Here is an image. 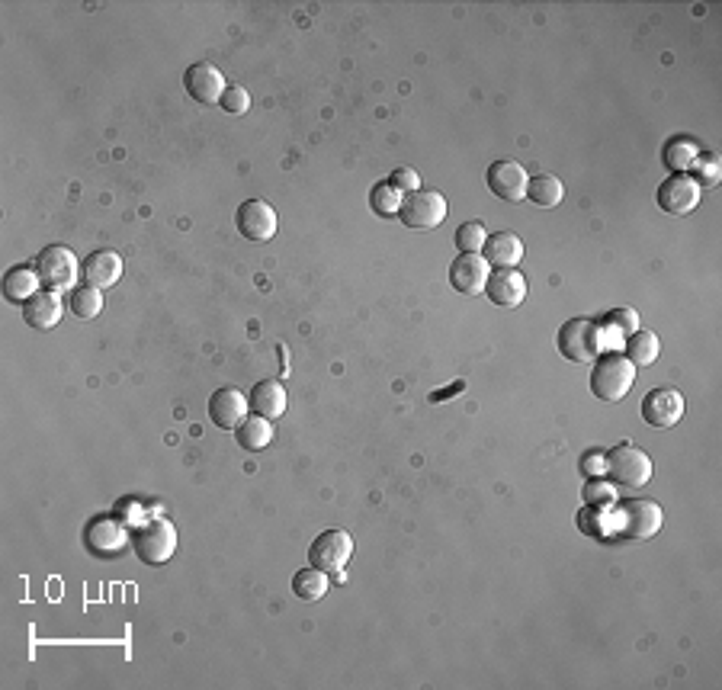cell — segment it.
Returning <instances> with one entry per match:
<instances>
[{
    "mask_svg": "<svg viewBox=\"0 0 722 690\" xmlns=\"http://www.w3.org/2000/svg\"><path fill=\"white\" fill-rule=\"evenodd\" d=\"M636 382V366L629 363L623 354H604L594 360L591 373V389L604 402H623Z\"/></svg>",
    "mask_w": 722,
    "mask_h": 690,
    "instance_id": "1",
    "label": "cell"
},
{
    "mask_svg": "<svg viewBox=\"0 0 722 690\" xmlns=\"http://www.w3.org/2000/svg\"><path fill=\"white\" fill-rule=\"evenodd\" d=\"M36 273L45 289H52V293H68V289H78L81 264H78V257H74V251L65 248V244H49L36 260Z\"/></svg>",
    "mask_w": 722,
    "mask_h": 690,
    "instance_id": "2",
    "label": "cell"
},
{
    "mask_svg": "<svg viewBox=\"0 0 722 690\" xmlns=\"http://www.w3.org/2000/svg\"><path fill=\"white\" fill-rule=\"evenodd\" d=\"M132 549L145 565H164L177 552V527L171 520H148L132 533Z\"/></svg>",
    "mask_w": 722,
    "mask_h": 690,
    "instance_id": "3",
    "label": "cell"
},
{
    "mask_svg": "<svg viewBox=\"0 0 722 690\" xmlns=\"http://www.w3.org/2000/svg\"><path fill=\"white\" fill-rule=\"evenodd\" d=\"M559 354L572 363H594L601 354V328L591 318H572L559 331Z\"/></svg>",
    "mask_w": 722,
    "mask_h": 690,
    "instance_id": "4",
    "label": "cell"
},
{
    "mask_svg": "<svg viewBox=\"0 0 722 690\" xmlns=\"http://www.w3.org/2000/svg\"><path fill=\"white\" fill-rule=\"evenodd\" d=\"M617 514H620V533L626 540H649L665 520L662 508L649 498H623L617 501Z\"/></svg>",
    "mask_w": 722,
    "mask_h": 690,
    "instance_id": "5",
    "label": "cell"
},
{
    "mask_svg": "<svg viewBox=\"0 0 722 690\" xmlns=\"http://www.w3.org/2000/svg\"><path fill=\"white\" fill-rule=\"evenodd\" d=\"M604 466L610 472V479L626 485V488H639L652 479V459L645 456L639 447H633V443H620V447H613L604 459Z\"/></svg>",
    "mask_w": 722,
    "mask_h": 690,
    "instance_id": "6",
    "label": "cell"
},
{
    "mask_svg": "<svg viewBox=\"0 0 722 690\" xmlns=\"http://www.w3.org/2000/svg\"><path fill=\"white\" fill-rule=\"evenodd\" d=\"M353 556V536L347 530H325V533H318L312 546H309V559L315 569L321 572H328V575H337V572H344V565L350 562Z\"/></svg>",
    "mask_w": 722,
    "mask_h": 690,
    "instance_id": "7",
    "label": "cell"
},
{
    "mask_svg": "<svg viewBox=\"0 0 722 690\" xmlns=\"http://www.w3.org/2000/svg\"><path fill=\"white\" fill-rule=\"evenodd\" d=\"M398 216L408 228H437L443 219H447V199H443L440 190H414V193H405L402 199V209H398Z\"/></svg>",
    "mask_w": 722,
    "mask_h": 690,
    "instance_id": "8",
    "label": "cell"
},
{
    "mask_svg": "<svg viewBox=\"0 0 722 690\" xmlns=\"http://www.w3.org/2000/svg\"><path fill=\"white\" fill-rule=\"evenodd\" d=\"M658 206L668 216H690L700 206V187L690 174H671L658 187Z\"/></svg>",
    "mask_w": 722,
    "mask_h": 690,
    "instance_id": "9",
    "label": "cell"
},
{
    "mask_svg": "<svg viewBox=\"0 0 722 690\" xmlns=\"http://www.w3.org/2000/svg\"><path fill=\"white\" fill-rule=\"evenodd\" d=\"M238 232L248 238V241H257V244H264L276 235V212L270 203H264V199H248V203H241L238 206Z\"/></svg>",
    "mask_w": 722,
    "mask_h": 690,
    "instance_id": "10",
    "label": "cell"
},
{
    "mask_svg": "<svg viewBox=\"0 0 722 690\" xmlns=\"http://www.w3.org/2000/svg\"><path fill=\"white\" fill-rule=\"evenodd\" d=\"M642 418L658 431L674 427L684 418V395L678 389H652L642 402Z\"/></svg>",
    "mask_w": 722,
    "mask_h": 690,
    "instance_id": "11",
    "label": "cell"
},
{
    "mask_svg": "<svg viewBox=\"0 0 722 690\" xmlns=\"http://www.w3.org/2000/svg\"><path fill=\"white\" fill-rule=\"evenodd\" d=\"M183 87H187V94L203 106L219 103L222 94L228 90L222 71L215 65H206V61H196V65L187 68V74H183Z\"/></svg>",
    "mask_w": 722,
    "mask_h": 690,
    "instance_id": "12",
    "label": "cell"
},
{
    "mask_svg": "<svg viewBox=\"0 0 722 690\" xmlns=\"http://www.w3.org/2000/svg\"><path fill=\"white\" fill-rule=\"evenodd\" d=\"M527 183H530V177L517 161H495L488 167V187L498 199H504V203H520V199H527Z\"/></svg>",
    "mask_w": 722,
    "mask_h": 690,
    "instance_id": "13",
    "label": "cell"
},
{
    "mask_svg": "<svg viewBox=\"0 0 722 690\" xmlns=\"http://www.w3.org/2000/svg\"><path fill=\"white\" fill-rule=\"evenodd\" d=\"M488 273H491V267L482 254H459L450 267V283H453L456 293L479 296V293H485Z\"/></svg>",
    "mask_w": 722,
    "mask_h": 690,
    "instance_id": "14",
    "label": "cell"
},
{
    "mask_svg": "<svg viewBox=\"0 0 722 690\" xmlns=\"http://www.w3.org/2000/svg\"><path fill=\"white\" fill-rule=\"evenodd\" d=\"M248 408L251 402L238 389H219L209 398V418L215 427H222V431H238L244 418H248Z\"/></svg>",
    "mask_w": 722,
    "mask_h": 690,
    "instance_id": "15",
    "label": "cell"
},
{
    "mask_svg": "<svg viewBox=\"0 0 722 690\" xmlns=\"http://www.w3.org/2000/svg\"><path fill=\"white\" fill-rule=\"evenodd\" d=\"M485 296L495 302V305H501V309H517V305L527 299V280H524V273H520L517 267H514V270H495V273H488Z\"/></svg>",
    "mask_w": 722,
    "mask_h": 690,
    "instance_id": "16",
    "label": "cell"
},
{
    "mask_svg": "<svg viewBox=\"0 0 722 690\" xmlns=\"http://www.w3.org/2000/svg\"><path fill=\"white\" fill-rule=\"evenodd\" d=\"M126 546H129V530L113 517H97L94 524L87 527V549L94 552V556H119Z\"/></svg>",
    "mask_w": 722,
    "mask_h": 690,
    "instance_id": "17",
    "label": "cell"
},
{
    "mask_svg": "<svg viewBox=\"0 0 722 690\" xmlns=\"http://www.w3.org/2000/svg\"><path fill=\"white\" fill-rule=\"evenodd\" d=\"M81 273H84V280L87 286H94V289H110L119 283V276H122V257L110 248H103V251H94L90 254L84 264H81Z\"/></svg>",
    "mask_w": 722,
    "mask_h": 690,
    "instance_id": "18",
    "label": "cell"
},
{
    "mask_svg": "<svg viewBox=\"0 0 722 690\" xmlns=\"http://www.w3.org/2000/svg\"><path fill=\"white\" fill-rule=\"evenodd\" d=\"M61 312H65V305H61V296L52 293V289H42L33 299L23 305V318L29 328H39V331H49L61 321Z\"/></svg>",
    "mask_w": 722,
    "mask_h": 690,
    "instance_id": "19",
    "label": "cell"
},
{
    "mask_svg": "<svg viewBox=\"0 0 722 690\" xmlns=\"http://www.w3.org/2000/svg\"><path fill=\"white\" fill-rule=\"evenodd\" d=\"M248 402H251L254 414H260V418H267V421H276V418H283V414H286L289 395H286V386L280 379H264V382H257V386H254Z\"/></svg>",
    "mask_w": 722,
    "mask_h": 690,
    "instance_id": "20",
    "label": "cell"
},
{
    "mask_svg": "<svg viewBox=\"0 0 722 690\" xmlns=\"http://www.w3.org/2000/svg\"><path fill=\"white\" fill-rule=\"evenodd\" d=\"M488 267H498V270H514L520 264V257H524V241H520L514 232H495L482 248Z\"/></svg>",
    "mask_w": 722,
    "mask_h": 690,
    "instance_id": "21",
    "label": "cell"
},
{
    "mask_svg": "<svg viewBox=\"0 0 722 690\" xmlns=\"http://www.w3.org/2000/svg\"><path fill=\"white\" fill-rule=\"evenodd\" d=\"M39 273H36V267H13V270H7V276H4V296L10 299V302H29L36 293H39Z\"/></svg>",
    "mask_w": 722,
    "mask_h": 690,
    "instance_id": "22",
    "label": "cell"
},
{
    "mask_svg": "<svg viewBox=\"0 0 722 690\" xmlns=\"http://www.w3.org/2000/svg\"><path fill=\"white\" fill-rule=\"evenodd\" d=\"M235 437H238L241 450L260 453V450H267L270 440H273V421L260 418V414H254V418H244V424L235 431Z\"/></svg>",
    "mask_w": 722,
    "mask_h": 690,
    "instance_id": "23",
    "label": "cell"
},
{
    "mask_svg": "<svg viewBox=\"0 0 722 690\" xmlns=\"http://www.w3.org/2000/svg\"><path fill=\"white\" fill-rule=\"evenodd\" d=\"M562 196H565V187H562V180L556 174H536L527 183V199H533V203L540 209L559 206Z\"/></svg>",
    "mask_w": 722,
    "mask_h": 690,
    "instance_id": "24",
    "label": "cell"
},
{
    "mask_svg": "<svg viewBox=\"0 0 722 690\" xmlns=\"http://www.w3.org/2000/svg\"><path fill=\"white\" fill-rule=\"evenodd\" d=\"M328 585H331L328 572L315 569V565H309V569H302V572L293 575V591H296V597H299V601H309V604L321 601V597L328 594Z\"/></svg>",
    "mask_w": 722,
    "mask_h": 690,
    "instance_id": "25",
    "label": "cell"
},
{
    "mask_svg": "<svg viewBox=\"0 0 722 690\" xmlns=\"http://www.w3.org/2000/svg\"><path fill=\"white\" fill-rule=\"evenodd\" d=\"M633 366H652L658 360V337L652 331H633L626 341V354H623Z\"/></svg>",
    "mask_w": 722,
    "mask_h": 690,
    "instance_id": "26",
    "label": "cell"
},
{
    "mask_svg": "<svg viewBox=\"0 0 722 690\" xmlns=\"http://www.w3.org/2000/svg\"><path fill=\"white\" fill-rule=\"evenodd\" d=\"M68 309H71L74 315H78L81 321H94V318L103 312V296H100V289H94V286H78V289H71Z\"/></svg>",
    "mask_w": 722,
    "mask_h": 690,
    "instance_id": "27",
    "label": "cell"
},
{
    "mask_svg": "<svg viewBox=\"0 0 722 690\" xmlns=\"http://www.w3.org/2000/svg\"><path fill=\"white\" fill-rule=\"evenodd\" d=\"M697 158H700V145L690 142V138H674V142H668V148H665V164L674 174L690 171Z\"/></svg>",
    "mask_w": 722,
    "mask_h": 690,
    "instance_id": "28",
    "label": "cell"
},
{
    "mask_svg": "<svg viewBox=\"0 0 722 690\" xmlns=\"http://www.w3.org/2000/svg\"><path fill=\"white\" fill-rule=\"evenodd\" d=\"M402 190L398 187H392L389 180H382V183H376L373 187V193H370V206H373V212L376 216H382V219H392L398 209H402Z\"/></svg>",
    "mask_w": 722,
    "mask_h": 690,
    "instance_id": "29",
    "label": "cell"
},
{
    "mask_svg": "<svg viewBox=\"0 0 722 690\" xmlns=\"http://www.w3.org/2000/svg\"><path fill=\"white\" fill-rule=\"evenodd\" d=\"M488 241V232L482 222H463L456 228V248L459 254H479Z\"/></svg>",
    "mask_w": 722,
    "mask_h": 690,
    "instance_id": "30",
    "label": "cell"
},
{
    "mask_svg": "<svg viewBox=\"0 0 722 690\" xmlns=\"http://www.w3.org/2000/svg\"><path fill=\"white\" fill-rule=\"evenodd\" d=\"M694 180H697V187H716V183L722 180V167H719V158L716 155H700L694 161Z\"/></svg>",
    "mask_w": 722,
    "mask_h": 690,
    "instance_id": "31",
    "label": "cell"
},
{
    "mask_svg": "<svg viewBox=\"0 0 722 690\" xmlns=\"http://www.w3.org/2000/svg\"><path fill=\"white\" fill-rule=\"evenodd\" d=\"M219 103H222V110H225L228 116H244V113L251 110V94H248L244 87L232 84V87H228L225 94H222Z\"/></svg>",
    "mask_w": 722,
    "mask_h": 690,
    "instance_id": "32",
    "label": "cell"
},
{
    "mask_svg": "<svg viewBox=\"0 0 722 690\" xmlns=\"http://www.w3.org/2000/svg\"><path fill=\"white\" fill-rule=\"evenodd\" d=\"M392 187H398L402 193H414V190H421V180L418 174H414V167H398V171L392 174Z\"/></svg>",
    "mask_w": 722,
    "mask_h": 690,
    "instance_id": "33",
    "label": "cell"
},
{
    "mask_svg": "<svg viewBox=\"0 0 722 690\" xmlns=\"http://www.w3.org/2000/svg\"><path fill=\"white\" fill-rule=\"evenodd\" d=\"M607 321H610L613 328L626 331V334L639 331V315H636L633 309H617V312H610V315H607Z\"/></svg>",
    "mask_w": 722,
    "mask_h": 690,
    "instance_id": "34",
    "label": "cell"
},
{
    "mask_svg": "<svg viewBox=\"0 0 722 690\" xmlns=\"http://www.w3.org/2000/svg\"><path fill=\"white\" fill-rule=\"evenodd\" d=\"M585 498H588L591 504H597V498H604L601 504H607V501H617V492H613V485H588V488H585Z\"/></svg>",
    "mask_w": 722,
    "mask_h": 690,
    "instance_id": "35",
    "label": "cell"
},
{
    "mask_svg": "<svg viewBox=\"0 0 722 690\" xmlns=\"http://www.w3.org/2000/svg\"><path fill=\"white\" fill-rule=\"evenodd\" d=\"M463 389H466V382H456V386H450L447 392H434V395H430V402H450V395L463 392Z\"/></svg>",
    "mask_w": 722,
    "mask_h": 690,
    "instance_id": "36",
    "label": "cell"
},
{
    "mask_svg": "<svg viewBox=\"0 0 722 690\" xmlns=\"http://www.w3.org/2000/svg\"><path fill=\"white\" fill-rule=\"evenodd\" d=\"M597 466H601V463H597L594 456H585V469H597Z\"/></svg>",
    "mask_w": 722,
    "mask_h": 690,
    "instance_id": "37",
    "label": "cell"
}]
</instances>
